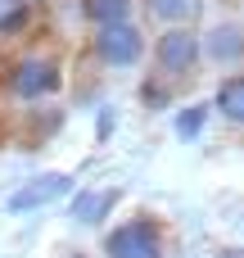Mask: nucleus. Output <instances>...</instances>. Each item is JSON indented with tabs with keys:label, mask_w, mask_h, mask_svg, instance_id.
Masks as SVG:
<instances>
[{
	"label": "nucleus",
	"mask_w": 244,
	"mask_h": 258,
	"mask_svg": "<svg viewBox=\"0 0 244 258\" xmlns=\"http://www.w3.org/2000/svg\"><path fill=\"white\" fill-rule=\"evenodd\" d=\"M68 258H86V254H68Z\"/></svg>",
	"instance_id": "dca6fc26"
},
{
	"label": "nucleus",
	"mask_w": 244,
	"mask_h": 258,
	"mask_svg": "<svg viewBox=\"0 0 244 258\" xmlns=\"http://www.w3.org/2000/svg\"><path fill=\"white\" fill-rule=\"evenodd\" d=\"M199 59L217 63V68H235L244 63V27L240 23H213L199 36Z\"/></svg>",
	"instance_id": "39448f33"
},
{
	"label": "nucleus",
	"mask_w": 244,
	"mask_h": 258,
	"mask_svg": "<svg viewBox=\"0 0 244 258\" xmlns=\"http://www.w3.org/2000/svg\"><path fill=\"white\" fill-rule=\"evenodd\" d=\"M27 23V0H0V32H18Z\"/></svg>",
	"instance_id": "9b49d317"
},
{
	"label": "nucleus",
	"mask_w": 244,
	"mask_h": 258,
	"mask_svg": "<svg viewBox=\"0 0 244 258\" xmlns=\"http://www.w3.org/2000/svg\"><path fill=\"white\" fill-rule=\"evenodd\" d=\"M95 54H100V63L104 68H136L140 63V54H145V36H140V27H131V23H113V27H95Z\"/></svg>",
	"instance_id": "7ed1b4c3"
},
{
	"label": "nucleus",
	"mask_w": 244,
	"mask_h": 258,
	"mask_svg": "<svg viewBox=\"0 0 244 258\" xmlns=\"http://www.w3.org/2000/svg\"><path fill=\"white\" fill-rule=\"evenodd\" d=\"M213 109L231 122V127H244V73L235 77H226L222 86H217V95H213Z\"/></svg>",
	"instance_id": "6e6552de"
},
{
	"label": "nucleus",
	"mask_w": 244,
	"mask_h": 258,
	"mask_svg": "<svg viewBox=\"0 0 244 258\" xmlns=\"http://www.w3.org/2000/svg\"><path fill=\"white\" fill-rule=\"evenodd\" d=\"M86 18H91L95 27L131 23V0H86Z\"/></svg>",
	"instance_id": "1a4fd4ad"
},
{
	"label": "nucleus",
	"mask_w": 244,
	"mask_h": 258,
	"mask_svg": "<svg viewBox=\"0 0 244 258\" xmlns=\"http://www.w3.org/2000/svg\"><path fill=\"white\" fill-rule=\"evenodd\" d=\"M104 258H163V231L154 218H127L104 236Z\"/></svg>",
	"instance_id": "f03ea898"
},
{
	"label": "nucleus",
	"mask_w": 244,
	"mask_h": 258,
	"mask_svg": "<svg viewBox=\"0 0 244 258\" xmlns=\"http://www.w3.org/2000/svg\"><path fill=\"white\" fill-rule=\"evenodd\" d=\"M204 122H208V104H186V109L172 118V132H177V141H199Z\"/></svg>",
	"instance_id": "9d476101"
},
{
	"label": "nucleus",
	"mask_w": 244,
	"mask_h": 258,
	"mask_svg": "<svg viewBox=\"0 0 244 258\" xmlns=\"http://www.w3.org/2000/svg\"><path fill=\"white\" fill-rule=\"evenodd\" d=\"M217 258H244V249H222Z\"/></svg>",
	"instance_id": "2eb2a0df"
},
{
	"label": "nucleus",
	"mask_w": 244,
	"mask_h": 258,
	"mask_svg": "<svg viewBox=\"0 0 244 258\" xmlns=\"http://www.w3.org/2000/svg\"><path fill=\"white\" fill-rule=\"evenodd\" d=\"M118 200H122V190H118V186H104V190H77V195H72V204H68V218H72V222H82V227H100Z\"/></svg>",
	"instance_id": "0eeeda50"
},
{
	"label": "nucleus",
	"mask_w": 244,
	"mask_h": 258,
	"mask_svg": "<svg viewBox=\"0 0 244 258\" xmlns=\"http://www.w3.org/2000/svg\"><path fill=\"white\" fill-rule=\"evenodd\" d=\"M113 122H118V118H113V109H100V136H109V132H113Z\"/></svg>",
	"instance_id": "4468645a"
},
{
	"label": "nucleus",
	"mask_w": 244,
	"mask_h": 258,
	"mask_svg": "<svg viewBox=\"0 0 244 258\" xmlns=\"http://www.w3.org/2000/svg\"><path fill=\"white\" fill-rule=\"evenodd\" d=\"M154 63L168 73V77H186L195 63H199V36L190 27H168L158 41H154Z\"/></svg>",
	"instance_id": "20e7f679"
},
{
	"label": "nucleus",
	"mask_w": 244,
	"mask_h": 258,
	"mask_svg": "<svg viewBox=\"0 0 244 258\" xmlns=\"http://www.w3.org/2000/svg\"><path fill=\"white\" fill-rule=\"evenodd\" d=\"M68 186H72V177H68V172H45V177L27 181L23 190H14V195L5 200V209H9V213H32V209H45V204H54L59 195H68Z\"/></svg>",
	"instance_id": "423d86ee"
},
{
	"label": "nucleus",
	"mask_w": 244,
	"mask_h": 258,
	"mask_svg": "<svg viewBox=\"0 0 244 258\" xmlns=\"http://www.w3.org/2000/svg\"><path fill=\"white\" fill-rule=\"evenodd\" d=\"M149 9H154V18H163V23H181V18L195 9V0H149Z\"/></svg>",
	"instance_id": "f8f14e48"
},
{
	"label": "nucleus",
	"mask_w": 244,
	"mask_h": 258,
	"mask_svg": "<svg viewBox=\"0 0 244 258\" xmlns=\"http://www.w3.org/2000/svg\"><path fill=\"white\" fill-rule=\"evenodd\" d=\"M5 86H9L14 100L36 104V100H45V95H54V91L63 86V73H59V63H54L50 54H23V59L9 68Z\"/></svg>",
	"instance_id": "f257e3e1"
},
{
	"label": "nucleus",
	"mask_w": 244,
	"mask_h": 258,
	"mask_svg": "<svg viewBox=\"0 0 244 258\" xmlns=\"http://www.w3.org/2000/svg\"><path fill=\"white\" fill-rule=\"evenodd\" d=\"M140 100H145L149 109H163L172 95H168V86H158V82H145V86H140Z\"/></svg>",
	"instance_id": "ddd939ff"
}]
</instances>
